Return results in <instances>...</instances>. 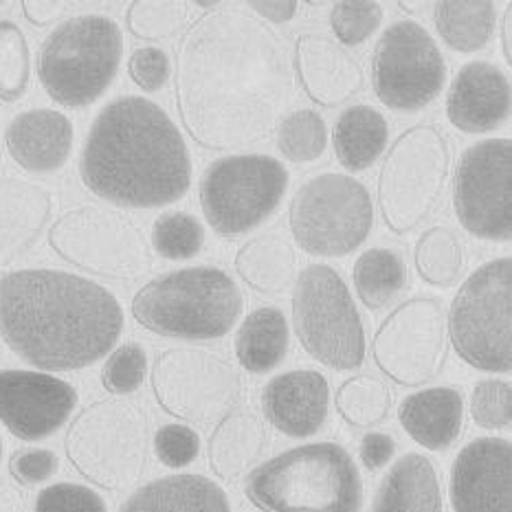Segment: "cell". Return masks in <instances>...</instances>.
Masks as SVG:
<instances>
[{
	"label": "cell",
	"mask_w": 512,
	"mask_h": 512,
	"mask_svg": "<svg viewBox=\"0 0 512 512\" xmlns=\"http://www.w3.org/2000/svg\"><path fill=\"white\" fill-rule=\"evenodd\" d=\"M293 62L264 20L220 5L200 16L176 51L174 93L187 135L216 152L260 143L293 99Z\"/></svg>",
	"instance_id": "obj_1"
},
{
	"label": "cell",
	"mask_w": 512,
	"mask_h": 512,
	"mask_svg": "<svg viewBox=\"0 0 512 512\" xmlns=\"http://www.w3.org/2000/svg\"><path fill=\"white\" fill-rule=\"evenodd\" d=\"M121 332L124 308L102 284L58 269L0 275V337L38 370H84L113 352Z\"/></svg>",
	"instance_id": "obj_2"
},
{
	"label": "cell",
	"mask_w": 512,
	"mask_h": 512,
	"mask_svg": "<svg viewBox=\"0 0 512 512\" xmlns=\"http://www.w3.org/2000/svg\"><path fill=\"white\" fill-rule=\"evenodd\" d=\"M80 178L108 203L157 209L189 192L192 159L181 130L159 104L126 95L95 117L82 148Z\"/></svg>",
	"instance_id": "obj_3"
},
{
	"label": "cell",
	"mask_w": 512,
	"mask_h": 512,
	"mask_svg": "<svg viewBox=\"0 0 512 512\" xmlns=\"http://www.w3.org/2000/svg\"><path fill=\"white\" fill-rule=\"evenodd\" d=\"M244 493L262 512H359L363 506L361 473L337 442L275 455L253 469Z\"/></svg>",
	"instance_id": "obj_4"
},
{
	"label": "cell",
	"mask_w": 512,
	"mask_h": 512,
	"mask_svg": "<svg viewBox=\"0 0 512 512\" xmlns=\"http://www.w3.org/2000/svg\"><path fill=\"white\" fill-rule=\"evenodd\" d=\"M244 297L229 273L194 266L154 277L132 297V317L154 335L187 341L225 337L242 315Z\"/></svg>",
	"instance_id": "obj_5"
},
{
	"label": "cell",
	"mask_w": 512,
	"mask_h": 512,
	"mask_svg": "<svg viewBox=\"0 0 512 512\" xmlns=\"http://www.w3.org/2000/svg\"><path fill=\"white\" fill-rule=\"evenodd\" d=\"M124 33L113 18L73 16L55 27L38 55L40 84L55 104L84 108L102 97L119 73Z\"/></svg>",
	"instance_id": "obj_6"
},
{
	"label": "cell",
	"mask_w": 512,
	"mask_h": 512,
	"mask_svg": "<svg viewBox=\"0 0 512 512\" xmlns=\"http://www.w3.org/2000/svg\"><path fill=\"white\" fill-rule=\"evenodd\" d=\"M64 451L84 480L121 491L148 469L150 420L128 400H97L73 418Z\"/></svg>",
	"instance_id": "obj_7"
},
{
	"label": "cell",
	"mask_w": 512,
	"mask_h": 512,
	"mask_svg": "<svg viewBox=\"0 0 512 512\" xmlns=\"http://www.w3.org/2000/svg\"><path fill=\"white\" fill-rule=\"evenodd\" d=\"M293 328L302 348L330 370L361 367L367 352L363 319L348 284L328 264H310L297 275Z\"/></svg>",
	"instance_id": "obj_8"
},
{
	"label": "cell",
	"mask_w": 512,
	"mask_h": 512,
	"mask_svg": "<svg viewBox=\"0 0 512 512\" xmlns=\"http://www.w3.org/2000/svg\"><path fill=\"white\" fill-rule=\"evenodd\" d=\"M449 343L482 372L512 370V260L497 258L466 280L449 310Z\"/></svg>",
	"instance_id": "obj_9"
},
{
	"label": "cell",
	"mask_w": 512,
	"mask_h": 512,
	"mask_svg": "<svg viewBox=\"0 0 512 512\" xmlns=\"http://www.w3.org/2000/svg\"><path fill=\"white\" fill-rule=\"evenodd\" d=\"M451 172V146L438 126L400 135L378 176V207L389 231L409 233L429 218Z\"/></svg>",
	"instance_id": "obj_10"
},
{
	"label": "cell",
	"mask_w": 512,
	"mask_h": 512,
	"mask_svg": "<svg viewBox=\"0 0 512 512\" xmlns=\"http://www.w3.org/2000/svg\"><path fill=\"white\" fill-rule=\"evenodd\" d=\"M295 242L310 255L341 258L367 240L374 225L372 196L348 174H319L297 189L288 209Z\"/></svg>",
	"instance_id": "obj_11"
},
{
	"label": "cell",
	"mask_w": 512,
	"mask_h": 512,
	"mask_svg": "<svg viewBox=\"0 0 512 512\" xmlns=\"http://www.w3.org/2000/svg\"><path fill=\"white\" fill-rule=\"evenodd\" d=\"M49 247L75 269L106 280H130L152 264L143 231L124 214L104 207L66 211L49 229Z\"/></svg>",
	"instance_id": "obj_12"
},
{
	"label": "cell",
	"mask_w": 512,
	"mask_h": 512,
	"mask_svg": "<svg viewBox=\"0 0 512 512\" xmlns=\"http://www.w3.org/2000/svg\"><path fill=\"white\" fill-rule=\"evenodd\" d=\"M288 189L284 165L264 154H233L209 165L200 181V207L220 236H242L275 214Z\"/></svg>",
	"instance_id": "obj_13"
},
{
	"label": "cell",
	"mask_w": 512,
	"mask_h": 512,
	"mask_svg": "<svg viewBox=\"0 0 512 512\" xmlns=\"http://www.w3.org/2000/svg\"><path fill=\"white\" fill-rule=\"evenodd\" d=\"M152 392L165 414L192 425H214L242 398V378L225 356L196 348H172L157 356Z\"/></svg>",
	"instance_id": "obj_14"
},
{
	"label": "cell",
	"mask_w": 512,
	"mask_h": 512,
	"mask_svg": "<svg viewBox=\"0 0 512 512\" xmlns=\"http://www.w3.org/2000/svg\"><path fill=\"white\" fill-rule=\"evenodd\" d=\"M374 363L389 381L420 387L433 381L449 359L447 313L436 297H411L376 330Z\"/></svg>",
	"instance_id": "obj_15"
},
{
	"label": "cell",
	"mask_w": 512,
	"mask_h": 512,
	"mask_svg": "<svg viewBox=\"0 0 512 512\" xmlns=\"http://www.w3.org/2000/svg\"><path fill=\"white\" fill-rule=\"evenodd\" d=\"M447 82V64L431 33L414 20L389 25L372 55V84L383 106L414 113L429 106Z\"/></svg>",
	"instance_id": "obj_16"
},
{
	"label": "cell",
	"mask_w": 512,
	"mask_h": 512,
	"mask_svg": "<svg viewBox=\"0 0 512 512\" xmlns=\"http://www.w3.org/2000/svg\"><path fill=\"white\" fill-rule=\"evenodd\" d=\"M453 207L475 238H512V141L484 139L466 150L453 178Z\"/></svg>",
	"instance_id": "obj_17"
},
{
	"label": "cell",
	"mask_w": 512,
	"mask_h": 512,
	"mask_svg": "<svg viewBox=\"0 0 512 512\" xmlns=\"http://www.w3.org/2000/svg\"><path fill=\"white\" fill-rule=\"evenodd\" d=\"M77 400V389L53 374L0 370V422L18 440L53 436L71 418Z\"/></svg>",
	"instance_id": "obj_18"
},
{
	"label": "cell",
	"mask_w": 512,
	"mask_h": 512,
	"mask_svg": "<svg viewBox=\"0 0 512 512\" xmlns=\"http://www.w3.org/2000/svg\"><path fill=\"white\" fill-rule=\"evenodd\" d=\"M453 512H512V444L477 438L458 453L449 484Z\"/></svg>",
	"instance_id": "obj_19"
},
{
	"label": "cell",
	"mask_w": 512,
	"mask_h": 512,
	"mask_svg": "<svg viewBox=\"0 0 512 512\" xmlns=\"http://www.w3.org/2000/svg\"><path fill=\"white\" fill-rule=\"evenodd\" d=\"M293 69L306 95L317 106L337 108L363 91L365 75L359 60L339 42L319 33H304L295 44Z\"/></svg>",
	"instance_id": "obj_20"
},
{
	"label": "cell",
	"mask_w": 512,
	"mask_h": 512,
	"mask_svg": "<svg viewBox=\"0 0 512 512\" xmlns=\"http://www.w3.org/2000/svg\"><path fill=\"white\" fill-rule=\"evenodd\" d=\"M328 378L317 370H293L271 378L262 392V411L288 438H310L326 425Z\"/></svg>",
	"instance_id": "obj_21"
},
{
	"label": "cell",
	"mask_w": 512,
	"mask_h": 512,
	"mask_svg": "<svg viewBox=\"0 0 512 512\" xmlns=\"http://www.w3.org/2000/svg\"><path fill=\"white\" fill-rule=\"evenodd\" d=\"M510 115V82L506 73L491 62H469L449 88L447 117L451 124L482 135L504 124Z\"/></svg>",
	"instance_id": "obj_22"
},
{
	"label": "cell",
	"mask_w": 512,
	"mask_h": 512,
	"mask_svg": "<svg viewBox=\"0 0 512 512\" xmlns=\"http://www.w3.org/2000/svg\"><path fill=\"white\" fill-rule=\"evenodd\" d=\"M73 137V121L60 110L33 108L11 119L5 146L18 168L29 174H49L69 161Z\"/></svg>",
	"instance_id": "obj_23"
},
{
	"label": "cell",
	"mask_w": 512,
	"mask_h": 512,
	"mask_svg": "<svg viewBox=\"0 0 512 512\" xmlns=\"http://www.w3.org/2000/svg\"><path fill=\"white\" fill-rule=\"evenodd\" d=\"M53 196L42 185L0 176V269L25 255L49 225Z\"/></svg>",
	"instance_id": "obj_24"
},
{
	"label": "cell",
	"mask_w": 512,
	"mask_h": 512,
	"mask_svg": "<svg viewBox=\"0 0 512 512\" xmlns=\"http://www.w3.org/2000/svg\"><path fill=\"white\" fill-rule=\"evenodd\" d=\"M398 420L411 440L429 451H444L460 438L464 398L455 387H429L409 394L398 407Z\"/></svg>",
	"instance_id": "obj_25"
},
{
	"label": "cell",
	"mask_w": 512,
	"mask_h": 512,
	"mask_svg": "<svg viewBox=\"0 0 512 512\" xmlns=\"http://www.w3.org/2000/svg\"><path fill=\"white\" fill-rule=\"evenodd\" d=\"M119 512H231L229 497L205 475H168L137 488Z\"/></svg>",
	"instance_id": "obj_26"
},
{
	"label": "cell",
	"mask_w": 512,
	"mask_h": 512,
	"mask_svg": "<svg viewBox=\"0 0 512 512\" xmlns=\"http://www.w3.org/2000/svg\"><path fill=\"white\" fill-rule=\"evenodd\" d=\"M266 449V429L258 414L233 409L218 422L207 444L209 469L225 482L249 473Z\"/></svg>",
	"instance_id": "obj_27"
},
{
	"label": "cell",
	"mask_w": 512,
	"mask_h": 512,
	"mask_svg": "<svg viewBox=\"0 0 512 512\" xmlns=\"http://www.w3.org/2000/svg\"><path fill=\"white\" fill-rule=\"evenodd\" d=\"M372 512H442L438 471L427 455L396 460L378 488Z\"/></svg>",
	"instance_id": "obj_28"
},
{
	"label": "cell",
	"mask_w": 512,
	"mask_h": 512,
	"mask_svg": "<svg viewBox=\"0 0 512 512\" xmlns=\"http://www.w3.org/2000/svg\"><path fill=\"white\" fill-rule=\"evenodd\" d=\"M297 255L291 242L277 233H262L236 253V271L260 295H280L295 280Z\"/></svg>",
	"instance_id": "obj_29"
},
{
	"label": "cell",
	"mask_w": 512,
	"mask_h": 512,
	"mask_svg": "<svg viewBox=\"0 0 512 512\" xmlns=\"http://www.w3.org/2000/svg\"><path fill=\"white\" fill-rule=\"evenodd\" d=\"M389 141L387 119L372 106H350L332 128V148L337 161L350 172L372 168Z\"/></svg>",
	"instance_id": "obj_30"
},
{
	"label": "cell",
	"mask_w": 512,
	"mask_h": 512,
	"mask_svg": "<svg viewBox=\"0 0 512 512\" xmlns=\"http://www.w3.org/2000/svg\"><path fill=\"white\" fill-rule=\"evenodd\" d=\"M288 348H291V332L280 308H255L242 321L236 337V354L247 372L266 374L275 370L286 359Z\"/></svg>",
	"instance_id": "obj_31"
},
{
	"label": "cell",
	"mask_w": 512,
	"mask_h": 512,
	"mask_svg": "<svg viewBox=\"0 0 512 512\" xmlns=\"http://www.w3.org/2000/svg\"><path fill=\"white\" fill-rule=\"evenodd\" d=\"M433 22L449 49L475 53L491 42L497 11L488 0H440L433 3Z\"/></svg>",
	"instance_id": "obj_32"
},
{
	"label": "cell",
	"mask_w": 512,
	"mask_h": 512,
	"mask_svg": "<svg viewBox=\"0 0 512 512\" xmlns=\"http://www.w3.org/2000/svg\"><path fill=\"white\" fill-rule=\"evenodd\" d=\"M352 277L361 302L370 310H378L405 288L407 266L398 251L376 247L356 260Z\"/></svg>",
	"instance_id": "obj_33"
},
{
	"label": "cell",
	"mask_w": 512,
	"mask_h": 512,
	"mask_svg": "<svg viewBox=\"0 0 512 512\" xmlns=\"http://www.w3.org/2000/svg\"><path fill=\"white\" fill-rule=\"evenodd\" d=\"M414 262L418 275L431 286L449 288L462 280L466 251L462 240L447 227H431L416 242Z\"/></svg>",
	"instance_id": "obj_34"
},
{
	"label": "cell",
	"mask_w": 512,
	"mask_h": 512,
	"mask_svg": "<svg viewBox=\"0 0 512 512\" xmlns=\"http://www.w3.org/2000/svg\"><path fill=\"white\" fill-rule=\"evenodd\" d=\"M337 411L350 427L370 429L389 416L392 411V392L381 378L361 374L348 378L337 392Z\"/></svg>",
	"instance_id": "obj_35"
},
{
	"label": "cell",
	"mask_w": 512,
	"mask_h": 512,
	"mask_svg": "<svg viewBox=\"0 0 512 512\" xmlns=\"http://www.w3.org/2000/svg\"><path fill=\"white\" fill-rule=\"evenodd\" d=\"M328 146V128L326 121L315 110H295L286 115L277 126V148L288 161L310 163L317 161Z\"/></svg>",
	"instance_id": "obj_36"
},
{
	"label": "cell",
	"mask_w": 512,
	"mask_h": 512,
	"mask_svg": "<svg viewBox=\"0 0 512 512\" xmlns=\"http://www.w3.org/2000/svg\"><path fill=\"white\" fill-rule=\"evenodd\" d=\"M31 51L14 20H0V102L14 104L29 91Z\"/></svg>",
	"instance_id": "obj_37"
},
{
	"label": "cell",
	"mask_w": 512,
	"mask_h": 512,
	"mask_svg": "<svg viewBox=\"0 0 512 512\" xmlns=\"http://www.w3.org/2000/svg\"><path fill=\"white\" fill-rule=\"evenodd\" d=\"M205 229L185 211H168L152 225V249L165 260H189L203 251Z\"/></svg>",
	"instance_id": "obj_38"
},
{
	"label": "cell",
	"mask_w": 512,
	"mask_h": 512,
	"mask_svg": "<svg viewBox=\"0 0 512 512\" xmlns=\"http://www.w3.org/2000/svg\"><path fill=\"white\" fill-rule=\"evenodd\" d=\"M189 3L183 0H135L126 11V25L139 40H165L183 31Z\"/></svg>",
	"instance_id": "obj_39"
},
{
	"label": "cell",
	"mask_w": 512,
	"mask_h": 512,
	"mask_svg": "<svg viewBox=\"0 0 512 512\" xmlns=\"http://www.w3.org/2000/svg\"><path fill=\"white\" fill-rule=\"evenodd\" d=\"M383 16V7L374 0H343L332 5L330 27L341 44L356 47L374 36Z\"/></svg>",
	"instance_id": "obj_40"
},
{
	"label": "cell",
	"mask_w": 512,
	"mask_h": 512,
	"mask_svg": "<svg viewBox=\"0 0 512 512\" xmlns=\"http://www.w3.org/2000/svg\"><path fill=\"white\" fill-rule=\"evenodd\" d=\"M148 354L139 343H124L110 352L102 367V385L115 396L135 394L146 381Z\"/></svg>",
	"instance_id": "obj_41"
},
{
	"label": "cell",
	"mask_w": 512,
	"mask_h": 512,
	"mask_svg": "<svg viewBox=\"0 0 512 512\" xmlns=\"http://www.w3.org/2000/svg\"><path fill=\"white\" fill-rule=\"evenodd\" d=\"M471 416L482 429H506L512 422V385L508 381L477 383L471 396Z\"/></svg>",
	"instance_id": "obj_42"
},
{
	"label": "cell",
	"mask_w": 512,
	"mask_h": 512,
	"mask_svg": "<svg viewBox=\"0 0 512 512\" xmlns=\"http://www.w3.org/2000/svg\"><path fill=\"white\" fill-rule=\"evenodd\" d=\"M33 512H108L102 495L95 493L93 488L60 482L47 486L36 497V508Z\"/></svg>",
	"instance_id": "obj_43"
},
{
	"label": "cell",
	"mask_w": 512,
	"mask_h": 512,
	"mask_svg": "<svg viewBox=\"0 0 512 512\" xmlns=\"http://www.w3.org/2000/svg\"><path fill=\"white\" fill-rule=\"evenodd\" d=\"M154 453L168 469H185L200 453L198 433L187 425H165L154 433Z\"/></svg>",
	"instance_id": "obj_44"
},
{
	"label": "cell",
	"mask_w": 512,
	"mask_h": 512,
	"mask_svg": "<svg viewBox=\"0 0 512 512\" xmlns=\"http://www.w3.org/2000/svg\"><path fill=\"white\" fill-rule=\"evenodd\" d=\"M128 73L141 91L157 93L170 82L172 64L170 55L159 47H143L130 55Z\"/></svg>",
	"instance_id": "obj_45"
},
{
	"label": "cell",
	"mask_w": 512,
	"mask_h": 512,
	"mask_svg": "<svg viewBox=\"0 0 512 512\" xmlns=\"http://www.w3.org/2000/svg\"><path fill=\"white\" fill-rule=\"evenodd\" d=\"M60 460L51 449L16 451L9 460V473L20 486H36L58 473Z\"/></svg>",
	"instance_id": "obj_46"
},
{
	"label": "cell",
	"mask_w": 512,
	"mask_h": 512,
	"mask_svg": "<svg viewBox=\"0 0 512 512\" xmlns=\"http://www.w3.org/2000/svg\"><path fill=\"white\" fill-rule=\"evenodd\" d=\"M396 442L387 433H365L361 440V462L367 471H378L394 458Z\"/></svg>",
	"instance_id": "obj_47"
},
{
	"label": "cell",
	"mask_w": 512,
	"mask_h": 512,
	"mask_svg": "<svg viewBox=\"0 0 512 512\" xmlns=\"http://www.w3.org/2000/svg\"><path fill=\"white\" fill-rule=\"evenodd\" d=\"M20 7L22 16H25L33 27H49L66 14L69 3H64V0H22Z\"/></svg>",
	"instance_id": "obj_48"
},
{
	"label": "cell",
	"mask_w": 512,
	"mask_h": 512,
	"mask_svg": "<svg viewBox=\"0 0 512 512\" xmlns=\"http://www.w3.org/2000/svg\"><path fill=\"white\" fill-rule=\"evenodd\" d=\"M249 7L255 11V14L262 16L264 20L288 22V20L295 18L299 5L288 3V0H271V3H262V0H255V3H249Z\"/></svg>",
	"instance_id": "obj_49"
},
{
	"label": "cell",
	"mask_w": 512,
	"mask_h": 512,
	"mask_svg": "<svg viewBox=\"0 0 512 512\" xmlns=\"http://www.w3.org/2000/svg\"><path fill=\"white\" fill-rule=\"evenodd\" d=\"M0 512H29L27 495L14 484L0 482Z\"/></svg>",
	"instance_id": "obj_50"
},
{
	"label": "cell",
	"mask_w": 512,
	"mask_h": 512,
	"mask_svg": "<svg viewBox=\"0 0 512 512\" xmlns=\"http://www.w3.org/2000/svg\"><path fill=\"white\" fill-rule=\"evenodd\" d=\"M510 40H512V14L508 9L504 16V27H502V49H504V55L508 62H512V42Z\"/></svg>",
	"instance_id": "obj_51"
},
{
	"label": "cell",
	"mask_w": 512,
	"mask_h": 512,
	"mask_svg": "<svg viewBox=\"0 0 512 512\" xmlns=\"http://www.w3.org/2000/svg\"><path fill=\"white\" fill-rule=\"evenodd\" d=\"M398 7H400V9H405L407 14H418L420 9H425V7H427V3H422V0H411V3H407V0H400Z\"/></svg>",
	"instance_id": "obj_52"
},
{
	"label": "cell",
	"mask_w": 512,
	"mask_h": 512,
	"mask_svg": "<svg viewBox=\"0 0 512 512\" xmlns=\"http://www.w3.org/2000/svg\"><path fill=\"white\" fill-rule=\"evenodd\" d=\"M0 458H3V440H0Z\"/></svg>",
	"instance_id": "obj_53"
},
{
	"label": "cell",
	"mask_w": 512,
	"mask_h": 512,
	"mask_svg": "<svg viewBox=\"0 0 512 512\" xmlns=\"http://www.w3.org/2000/svg\"><path fill=\"white\" fill-rule=\"evenodd\" d=\"M0 5H3V3H0Z\"/></svg>",
	"instance_id": "obj_54"
}]
</instances>
